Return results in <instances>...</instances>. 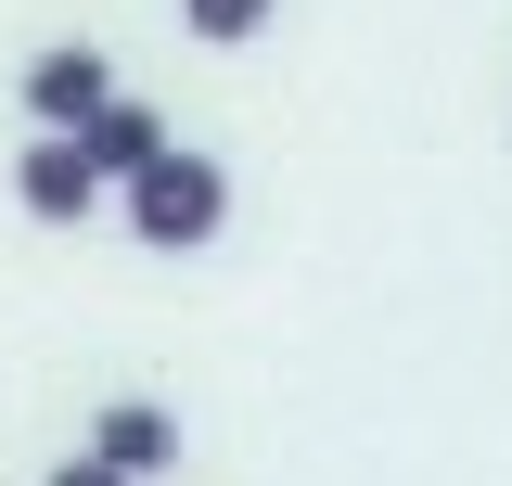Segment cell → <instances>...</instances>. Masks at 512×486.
<instances>
[{
  "label": "cell",
  "instance_id": "52a82bcc",
  "mask_svg": "<svg viewBox=\"0 0 512 486\" xmlns=\"http://www.w3.org/2000/svg\"><path fill=\"white\" fill-rule=\"evenodd\" d=\"M39 486H116V474H103V461L77 448V461H52V474H39Z\"/></svg>",
  "mask_w": 512,
  "mask_h": 486
},
{
  "label": "cell",
  "instance_id": "5b68a950",
  "mask_svg": "<svg viewBox=\"0 0 512 486\" xmlns=\"http://www.w3.org/2000/svg\"><path fill=\"white\" fill-rule=\"evenodd\" d=\"M167 141H180V128L154 116V103H141V90H116V103H103V116L77 128V154H90V180L116 192V180H141V167H154V154H167Z\"/></svg>",
  "mask_w": 512,
  "mask_h": 486
},
{
  "label": "cell",
  "instance_id": "8992f818",
  "mask_svg": "<svg viewBox=\"0 0 512 486\" xmlns=\"http://www.w3.org/2000/svg\"><path fill=\"white\" fill-rule=\"evenodd\" d=\"M269 26H282V0H180V39H205V52H244Z\"/></svg>",
  "mask_w": 512,
  "mask_h": 486
},
{
  "label": "cell",
  "instance_id": "277c9868",
  "mask_svg": "<svg viewBox=\"0 0 512 486\" xmlns=\"http://www.w3.org/2000/svg\"><path fill=\"white\" fill-rule=\"evenodd\" d=\"M90 461H103L116 486L180 474V410H167V397H103V423H90Z\"/></svg>",
  "mask_w": 512,
  "mask_h": 486
},
{
  "label": "cell",
  "instance_id": "3957f363",
  "mask_svg": "<svg viewBox=\"0 0 512 486\" xmlns=\"http://www.w3.org/2000/svg\"><path fill=\"white\" fill-rule=\"evenodd\" d=\"M13 205H26L39 231H77V218H103L116 192L90 180V154H77V141H52V128H26V141H13Z\"/></svg>",
  "mask_w": 512,
  "mask_h": 486
},
{
  "label": "cell",
  "instance_id": "6da1fadb",
  "mask_svg": "<svg viewBox=\"0 0 512 486\" xmlns=\"http://www.w3.org/2000/svg\"><path fill=\"white\" fill-rule=\"evenodd\" d=\"M116 205H128V243L141 256H205V243L231 231V167L205 141H167L141 180H116Z\"/></svg>",
  "mask_w": 512,
  "mask_h": 486
},
{
  "label": "cell",
  "instance_id": "7a4b0ae2",
  "mask_svg": "<svg viewBox=\"0 0 512 486\" xmlns=\"http://www.w3.org/2000/svg\"><path fill=\"white\" fill-rule=\"evenodd\" d=\"M13 103H26V128H52V141H77V128L116 103V52L103 39H52V52H26V77H13Z\"/></svg>",
  "mask_w": 512,
  "mask_h": 486
}]
</instances>
